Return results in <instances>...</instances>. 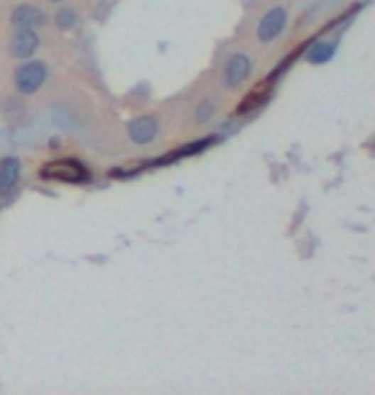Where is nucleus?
<instances>
[{"mask_svg": "<svg viewBox=\"0 0 375 395\" xmlns=\"http://www.w3.org/2000/svg\"><path fill=\"white\" fill-rule=\"evenodd\" d=\"M54 26L60 28V31H70V28L77 26V13H75V8L70 6H62L54 16Z\"/></svg>", "mask_w": 375, "mask_h": 395, "instance_id": "9b49d317", "label": "nucleus"}, {"mask_svg": "<svg viewBox=\"0 0 375 395\" xmlns=\"http://www.w3.org/2000/svg\"><path fill=\"white\" fill-rule=\"evenodd\" d=\"M288 26V11L283 6H273L265 11V16L257 23V41L260 44H273L275 39H281V34Z\"/></svg>", "mask_w": 375, "mask_h": 395, "instance_id": "7ed1b4c3", "label": "nucleus"}, {"mask_svg": "<svg viewBox=\"0 0 375 395\" xmlns=\"http://www.w3.org/2000/svg\"><path fill=\"white\" fill-rule=\"evenodd\" d=\"M126 134L134 144L147 147V144H152L160 136V123H157L154 116H136V118H131L126 123Z\"/></svg>", "mask_w": 375, "mask_h": 395, "instance_id": "423d86ee", "label": "nucleus"}, {"mask_svg": "<svg viewBox=\"0 0 375 395\" xmlns=\"http://www.w3.org/2000/svg\"><path fill=\"white\" fill-rule=\"evenodd\" d=\"M49 3H62V0H49Z\"/></svg>", "mask_w": 375, "mask_h": 395, "instance_id": "ddd939ff", "label": "nucleus"}, {"mask_svg": "<svg viewBox=\"0 0 375 395\" xmlns=\"http://www.w3.org/2000/svg\"><path fill=\"white\" fill-rule=\"evenodd\" d=\"M39 31L34 28H13V34L8 39V54L16 60H31L39 52Z\"/></svg>", "mask_w": 375, "mask_h": 395, "instance_id": "39448f33", "label": "nucleus"}, {"mask_svg": "<svg viewBox=\"0 0 375 395\" xmlns=\"http://www.w3.org/2000/svg\"><path fill=\"white\" fill-rule=\"evenodd\" d=\"M11 26L13 28H34L39 31L41 26H47V13L34 3H21L11 13Z\"/></svg>", "mask_w": 375, "mask_h": 395, "instance_id": "0eeeda50", "label": "nucleus"}, {"mask_svg": "<svg viewBox=\"0 0 375 395\" xmlns=\"http://www.w3.org/2000/svg\"><path fill=\"white\" fill-rule=\"evenodd\" d=\"M337 44L335 41H316L306 49V62L308 65H327V62L335 60Z\"/></svg>", "mask_w": 375, "mask_h": 395, "instance_id": "9d476101", "label": "nucleus"}, {"mask_svg": "<svg viewBox=\"0 0 375 395\" xmlns=\"http://www.w3.org/2000/svg\"><path fill=\"white\" fill-rule=\"evenodd\" d=\"M39 177L49 182H70V185H75V182L87 180V169L77 160H54L39 169Z\"/></svg>", "mask_w": 375, "mask_h": 395, "instance_id": "f03ea898", "label": "nucleus"}, {"mask_svg": "<svg viewBox=\"0 0 375 395\" xmlns=\"http://www.w3.org/2000/svg\"><path fill=\"white\" fill-rule=\"evenodd\" d=\"M214 113H216L214 101H203L201 106L195 108V121H198V123H206V121L214 118Z\"/></svg>", "mask_w": 375, "mask_h": 395, "instance_id": "f8f14e48", "label": "nucleus"}, {"mask_svg": "<svg viewBox=\"0 0 375 395\" xmlns=\"http://www.w3.org/2000/svg\"><path fill=\"white\" fill-rule=\"evenodd\" d=\"M252 74V57L244 52H234L224 62L222 67V82L224 87H239L241 82H247V77Z\"/></svg>", "mask_w": 375, "mask_h": 395, "instance_id": "20e7f679", "label": "nucleus"}, {"mask_svg": "<svg viewBox=\"0 0 375 395\" xmlns=\"http://www.w3.org/2000/svg\"><path fill=\"white\" fill-rule=\"evenodd\" d=\"M270 93H273V87H270V82H262V85H257L252 93L244 98V101L237 106V116H244L249 113V111H255V108H260L262 103H268Z\"/></svg>", "mask_w": 375, "mask_h": 395, "instance_id": "1a4fd4ad", "label": "nucleus"}, {"mask_svg": "<svg viewBox=\"0 0 375 395\" xmlns=\"http://www.w3.org/2000/svg\"><path fill=\"white\" fill-rule=\"evenodd\" d=\"M21 180V160L18 157H3L0 160V198L13 193Z\"/></svg>", "mask_w": 375, "mask_h": 395, "instance_id": "6e6552de", "label": "nucleus"}, {"mask_svg": "<svg viewBox=\"0 0 375 395\" xmlns=\"http://www.w3.org/2000/svg\"><path fill=\"white\" fill-rule=\"evenodd\" d=\"M49 77V69L44 62L36 60H21V65L13 72V85L21 95H36L44 87Z\"/></svg>", "mask_w": 375, "mask_h": 395, "instance_id": "f257e3e1", "label": "nucleus"}]
</instances>
